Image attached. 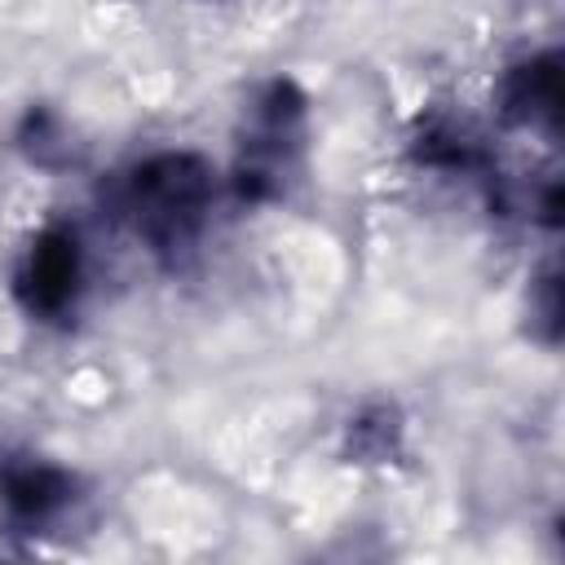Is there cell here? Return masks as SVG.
Returning a JSON list of instances; mask_svg holds the SVG:
<instances>
[{
  "instance_id": "obj_6",
  "label": "cell",
  "mask_w": 565,
  "mask_h": 565,
  "mask_svg": "<svg viewBox=\"0 0 565 565\" xmlns=\"http://www.w3.org/2000/svg\"><path fill=\"white\" fill-rule=\"evenodd\" d=\"M411 159L428 172H446V177H468V181H490L494 185V159L490 146L481 141V132L450 110H428L411 137Z\"/></svg>"
},
{
  "instance_id": "obj_3",
  "label": "cell",
  "mask_w": 565,
  "mask_h": 565,
  "mask_svg": "<svg viewBox=\"0 0 565 565\" xmlns=\"http://www.w3.org/2000/svg\"><path fill=\"white\" fill-rule=\"evenodd\" d=\"M88 287V252L75 225H44L18 256L13 300L31 322H66Z\"/></svg>"
},
{
  "instance_id": "obj_8",
  "label": "cell",
  "mask_w": 565,
  "mask_h": 565,
  "mask_svg": "<svg viewBox=\"0 0 565 565\" xmlns=\"http://www.w3.org/2000/svg\"><path fill=\"white\" fill-rule=\"evenodd\" d=\"M530 313L534 322H543V340L556 344V331H561V282H556V269H547L530 296Z\"/></svg>"
},
{
  "instance_id": "obj_7",
  "label": "cell",
  "mask_w": 565,
  "mask_h": 565,
  "mask_svg": "<svg viewBox=\"0 0 565 565\" xmlns=\"http://www.w3.org/2000/svg\"><path fill=\"white\" fill-rule=\"evenodd\" d=\"M402 437H406V424L397 415V406L388 402H371L362 406L349 428H344V455L353 463H388L402 455Z\"/></svg>"
},
{
  "instance_id": "obj_2",
  "label": "cell",
  "mask_w": 565,
  "mask_h": 565,
  "mask_svg": "<svg viewBox=\"0 0 565 565\" xmlns=\"http://www.w3.org/2000/svg\"><path fill=\"white\" fill-rule=\"evenodd\" d=\"M305 119H309V102L296 79L278 75L256 88L252 106L243 110L238 154H234V177H230V190L238 203L260 207L287 194L305 159V137H309Z\"/></svg>"
},
{
  "instance_id": "obj_4",
  "label": "cell",
  "mask_w": 565,
  "mask_h": 565,
  "mask_svg": "<svg viewBox=\"0 0 565 565\" xmlns=\"http://www.w3.org/2000/svg\"><path fill=\"white\" fill-rule=\"evenodd\" d=\"M79 503V477L35 450H0V516L13 534H49Z\"/></svg>"
},
{
  "instance_id": "obj_1",
  "label": "cell",
  "mask_w": 565,
  "mask_h": 565,
  "mask_svg": "<svg viewBox=\"0 0 565 565\" xmlns=\"http://www.w3.org/2000/svg\"><path fill=\"white\" fill-rule=\"evenodd\" d=\"M106 203L150 260L177 269L199 252L212 225L216 168L194 150H154L115 172Z\"/></svg>"
},
{
  "instance_id": "obj_5",
  "label": "cell",
  "mask_w": 565,
  "mask_h": 565,
  "mask_svg": "<svg viewBox=\"0 0 565 565\" xmlns=\"http://www.w3.org/2000/svg\"><path fill=\"white\" fill-rule=\"evenodd\" d=\"M499 115L512 128L556 132V119H561V53L556 49L530 53L503 71Z\"/></svg>"
}]
</instances>
